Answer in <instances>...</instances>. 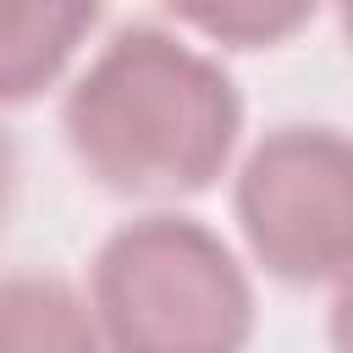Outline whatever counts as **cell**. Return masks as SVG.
I'll return each mask as SVG.
<instances>
[{
    "label": "cell",
    "mask_w": 353,
    "mask_h": 353,
    "mask_svg": "<svg viewBox=\"0 0 353 353\" xmlns=\"http://www.w3.org/2000/svg\"><path fill=\"white\" fill-rule=\"evenodd\" d=\"M243 88L182 28H116L61 94L72 165L110 199L176 210L210 193L243 149Z\"/></svg>",
    "instance_id": "cell-1"
},
{
    "label": "cell",
    "mask_w": 353,
    "mask_h": 353,
    "mask_svg": "<svg viewBox=\"0 0 353 353\" xmlns=\"http://www.w3.org/2000/svg\"><path fill=\"white\" fill-rule=\"evenodd\" d=\"M83 292L110 353H248L259 331L248 265L182 210L121 221L94 248Z\"/></svg>",
    "instance_id": "cell-2"
},
{
    "label": "cell",
    "mask_w": 353,
    "mask_h": 353,
    "mask_svg": "<svg viewBox=\"0 0 353 353\" xmlns=\"http://www.w3.org/2000/svg\"><path fill=\"white\" fill-rule=\"evenodd\" d=\"M248 259L281 287H336L353 270V132L331 121L265 127L232 171Z\"/></svg>",
    "instance_id": "cell-3"
},
{
    "label": "cell",
    "mask_w": 353,
    "mask_h": 353,
    "mask_svg": "<svg viewBox=\"0 0 353 353\" xmlns=\"http://www.w3.org/2000/svg\"><path fill=\"white\" fill-rule=\"evenodd\" d=\"M105 0H0V110L39 105L88 50Z\"/></svg>",
    "instance_id": "cell-4"
},
{
    "label": "cell",
    "mask_w": 353,
    "mask_h": 353,
    "mask_svg": "<svg viewBox=\"0 0 353 353\" xmlns=\"http://www.w3.org/2000/svg\"><path fill=\"white\" fill-rule=\"evenodd\" d=\"M0 353H110L88 292L61 270H0Z\"/></svg>",
    "instance_id": "cell-5"
},
{
    "label": "cell",
    "mask_w": 353,
    "mask_h": 353,
    "mask_svg": "<svg viewBox=\"0 0 353 353\" xmlns=\"http://www.w3.org/2000/svg\"><path fill=\"white\" fill-rule=\"evenodd\" d=\"M165 17L215 50H276L298 39L325 0H160Z\"/></svg>",
    "instance_id": "cell-6"
},
{
    "label": "cell",
    "mask_w": 353,
    "mask_h": 353,
    "mask_svg": "<svg viewBox=\"0 0 353 353\" xmlns=\"http://www.w3.org/2000/svg\"><path fill=\"white\" fill-rule=\"evenodd\" d=\"M325 353H353V270L331 287V309H325Z\"/></svg>",
    "instance_id": "cell-7"
},
{
    "label": "cell",
    "mask_w": 353,
    "mask_h": 353,
    "mask_svg": "<svg viewBox=\"0 0 353 353\" xmlns=\"http://www.w3.org/2000/svg\"><path fill=\"white\" fill-rule=\"evenodd\" d=\"M11 199H17V149H11V138L0 132V226H6V215H11Z\"/></svg>",
    "instance_id": "cell-8"
},
{
    "label": "cell",
    "mask_w": 353,
    "mask_h": 353,
    "mask_svg": "<svg viewBox=\"0 0 353 353\" xmlns=\"http://www.w3.org/2000/svg\"><path fill=\"white\" fill-rule=\"evenodd\" d=\"M331 11H336V28H342V39H347V50H353V0H325Z\"/></svg>",
    "instance_id": "cell-9"
}]
</instances>
